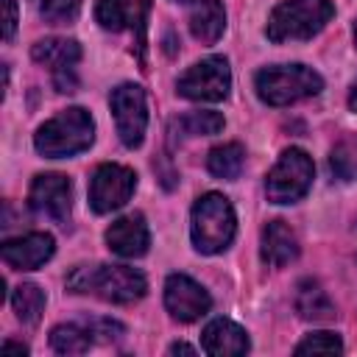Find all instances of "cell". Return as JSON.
<instances>
[{"label": "cell", "mask_w": 357, "mask_h": 357, "mask_svg": "<svg viewBox=\"0 0 357 357\" xmlns=\"http://www.w3.org/2000/svg\"><path fill=\"white\" fill-rule=\"evenodd\" d=\"M56 86H59V92H75V86H78V78H75L73 67L56 70Z\"/></svg>", "instance_id": "cell-28"}, {"label": "cell", "mask_w": 357, "mask_h": 357, "mask_svg": "<svg viewBox=\"0 0 357 357\" xmlns=\"http://www.w3.org/2000/svg\"><path fill=\"white\" fill-rule=\"evenodd\" d=\"M81 11V0H42L39 3V14L50 22V25H64L73 22Z\"/></svg>", "instance_id": "cell-25"}, {"label": "cell", "mask_w": 357, "mask_h": 357, "mask_svg": "<svg viewBox=\"0 0 357 357\" xmlns=\"http://www.w3.org/2000/svg\"><path fill=\"white\" fill-rule=\"evenodd\" d=\"M165 307L176 321L190 324L209 312L212 298L195 279H190L184 273H170L165 282Z\"/></svg>", "instance_id": "cell-11"}, {"label": "cell", "mask_w": 357, "mask_h": 357, "mask_svg": "<svg viewBox=\"0 0 357 357\" xmlns=\"http://www.w3.org/2000/svg\"><path fill=\"white\" fill-rule=\"evenodd\" d=\"M243 162H245V151H243V145H237V142L218 145V148H212L209 156H206L209 173L218 176V178H226V181H231V178L240 176Z\"/></svg>", "instance_id": "cell-19"}, {"label": "cell", "mask_w": 357, "mask_h": 357, "mask_svg": "<svg viewBox=\"0 0 357 357\" xmlns=\"http://www.w3.org/2000/svg\"><path fill=\"white\" fill-rule=\"evenodd\" d=\"M53 251H56V243L45 231H31L25 237L6 240L0 248L3 262L14 271H36L39 265H45L53 257Z\"/></svg>", "instance_id": "cell-12"}, {"label": "cell", "mask_w": 357, "mask_h": 357, "mask_svg": "<svg viewBox=\"0 0 357 357\" xmlns=\"http://www.w3.org/2000/svg\"><path fill=\"white\" fill-rule=\"evenodd\" d=\"M3 351L8 354V351H17V354H28V346H22V343H11V340H6L3 343Z\"/></svg>", "instance_id": "cell-30"}, {"label": "cell", "mask_w": 357, "mask_h": 357, "mask_svg": "<svg viewBox=\"0 0 357 357\" xmlns=\"http://www.w3.org/2000/svg\"><path fill=\"white\" fill-rule=\"evenodd\" d=\"M50 346L59 354H84L92 346V329L78 324H61L50 332Z\"/></svg>", "instance_id": "cell-20"}, {"label": "cell", "mask_w": 357, "mask_h": 357, "mask_svg": "<svg viewBox=\"0 0 357 357\" xmlns=\"http://www.w3.org/2000/svg\"><path fill=\"white\" fill-rule=\"evenodd\" d=\"M201 346L206 354L226 357V354H245L248 351V335L243 326H237L229 318H215L201 332Z\"/></svg>", "instance_id": "cell-14"}, {"label": "cell", "mask_w": 357, "mask_h": 357, "mask_svg": "<svg viewBox=\"0 0 357 357\" xmlns=\"http://www.w3.org/2000/svg\"><path fill=\"white\" fill-rule=\"evenodd\" d=\"M173 3H187V0H173Z\"/></svg>", "instance_id": "cell-34"}, {"label": "cell", "mask_w": 357, "mask_h": 357, "mask_svg": "<svg viewBox=\"0 0 357 357\" xmlns=\"http://www.w3.org/2000/svg\"><path fill=\"white\" fill-rule=\"evenodd\" d=\"M190 31L198 42L212 45L226 31V11L220 0H192L190 8Z\"/></svg>", "instance_id": "cell-16"}, {"label": "cell", "mask_w": 357, "mask_h": 357, "mask_svg": "<svg viewBox=\"0 0 357 357\" xmlns=\"http://www.w3.org/2000/svg\"><path fill=\"white\" fill-rule=\"evenodd\" d=\"M39 3H42V0H39Z\"/></svg>", "instance_id": "cell-35"}, {"label": "cell", "mask_w": 357, "mask_h": 357, "mask_svg": "<svg viewBox=\"0 0 357 357\" xmlns=\"http://www.w3.org/2000/svg\"><path fill=\"white\" fill-rule=\"evenodd\" d=\"M349 106H351V112H357V81L351 84V92H349Z\"/></svg>", "instance_id": "cell-32"}, {"label": "cell", "mask_w": 357, "mask_h": 357, "mask_svg": "<svg viewBox=\"0 0 357 357\" xmlns=\"http://www.w3.org/2000/svg\"><path fill=\"white\" fill-rule=\"evenodd\" d=\"M109 106L114 114V126L120 134V142L126 148H139L145 128H148V100L142 86L137 84H120L109 95Z\"/></svg>", "instance_id": "cell-8"}, {"label": "cell", "mask_w": 357, "mask_h": 357, "mask_svg": "<svg viewBox=\"0 0 357 357\" xmlns=\"http://www.w3.org/2000/svg\"><path fill=\"white\" fill-rule=\"evenodd\" d=\"M11 304H14V312L22 324H36L42 318V310H45V293L33 284V282H22L14 287V296H11Z\"/></svg>", "instance_id": "cell-21"}, {"label": "cell", "mask_w": 357, "mask_h": 357, "mask_svg": "<svg viewBox=\"0 0 357 357\" xmlns=\"http://www.w3.org/2000/svg\"><path fill=\"white\" fill-rule=\"evenodd\" d=\"M262 262L271 268H284L298 257V240L284 220H271L262 229Z\"/></svg>", "instance_id": "cell-15"}, {"label": "cell", "mask_w": 357, "mask_h": 357, "mask_svg": "<svg viewBox=\"0 0 357 357\" xmlns=\"http://www.w3.org/2000/svg\"><path fill=\"white\" fill-rule=\"evenodd\" d=\"M106 243H109V248H112L117 257H126V259L142 257V254L148 251V243H151L145 218H142L139 212L126 215V218H117V220L106 229Z\"/></svg>", "instance_id": "cell-13"}, {"label": "cell", "mask_w": 357, "mask_h": 357, "mask_svg": "<svg viewBox=\"0 0 357 357\" xmlns=\"http://www.w3.org/2000/svg\"><path fill=\"white\" fill-rule=\"evenodd\" d=\"M95 20L106 31H123L126 25H131V0H98Z\"/></svg>", "instance_id": "cell-23"}, {"label": "cell", "mask_w": 357, "mask_h": 357, "mask_svg": "<svg viewBox=\"0 0 357 357\" xmlns=\"http://www.w3.org/2000/svg\"><path fill=\"white\" fill-rule=\"evenodd\" d=\"M340 351H343V340L335 332H312L296 346V354H340Z\"/></svg>", "instance_id": "cell-24"}, {"label": "cell", "mask_w": 357, "mask_h": 357, "mask_svg": "<svg viewBox=\"0 0 357 357\" xmlns=\"http://www.w3.org/2000/svg\"><path fill=\"white\" fill-rule=\"evenodd\" d=\"M173 128L181 131V137H209L223 128V114L218 112H190L173 120Z\"/></svg>", "instance_id": "cell-22"}, {"label": "cell", "mask_w": 357, "mask_h": 357, "mask_svg": "<svg viewBox=\"0 0 357 357\" xmlns=\"http://www.w3.org/2000/svg\"><path fill=\"white\" fill-rule=\"evenodd\" d=\"M31 56H33V61H39V64H45L50 70H64V67H73L81 59V45L75 39L53 36V39L36 42Z\"/></svg>", "instance_id": "cell-18"}, {"label": "cell", "mask_w": 357, "mask_h": 357, "mask_svg": "<svg viewBox=\"0 0 357 357\" xmlns=\"http://www.w3.org/2000/svg\"><path fill=\"white\" fill-rule=\"evenodd\" d=\"M95 139V120L86 109L70 106L50 117L45 126H39L33 145L42 156L47 159H61V156H75L86 151Z\"/></svg>", "instance_id": "cell-2"}, {"label": "cell", "mask_w": 357, "mask_h": 357, "mask_svg": "<svg viewBox=\"0 0 357 357\" xmlns=\"http://www.w3.org/2000/svg\"><path fill=\"white\" fill-rule=\"evenodd\" d=\"M28 204L36 215L50 218L56 223L70 220V206H73V184L61 173H39L31 184Z\"/></svg>", "instance_id": "cell-10"}, {"label": "cell", "mask_w": 357, "mask_h": 357, "mask_svg": "<svg viewBox=\"0 0 357 357\" xmlns=\"http://www.w3.org/2000/svg\"><path fill=\"white\" fill-rule=\"evenodd\" d=\"M257 95L268 106H287L301 98L318 95L324 89V78L304 64H273L257 73Z\"/></svg>", "instance_id": "cell-5"}, {"label": "cell", "mask_w": 357, "mask_h": 357, "mask_svg": "<svg viewBox=\"0 0 357 357\" xmlns=\"http://www.w3.org/2000/svg\"><path fill=\"white\" fill-rule=\"evenodd\" d=\"M296 312L304 321H332L335 318V304L329 301L326 290L318 282L304 279L296 287Z\"/></svg>", "instance_id": "cell-17"}, {"label": "cell", "mask_w": 357, "mask_h": 357, "mask_svg": "<svg viewBox=\"0 0 357 357\" xmlns=\"http://www.w3.org/2000/svg\"><path fill=\"white\" fill-rule=\"evenodd\" d=\"M176 89L181 98L190 100H209L218 103L231 89V70L223 56H206L198 64H192L181 78L176 81Z\"/></svg>", "instance_id": "cell-7"}, {"label": "cell", "mask_w": 357, "mask_h": 357, "mask_svg": "<svg viewBox=\"0 0 357 357\" xmlns=\"http://www.w3.org/2000/svg\"><path fill=\"white\" fill-rule=\"evenodd\" d=\"M329 170L337 181H354L357 178V159H351L343 148H335L329 156Z\"/></svg>", "instance_id": "cell-27"}, {"label": "cell", "mask_w": 357, "mask_h": 357, "mask_svg": "<svg viewBox=\"0 0 357 357\" xmlns=\"http://www.w3.org/2000/svg\"><path fill=\"white\" fill-rule=\"evenodd\" d=\"M354 45H357V22H354Z\"/></svg>", "instance_id": "cell-33"}, {"label": "cell", "mask_w": 357, "mask_h": 357, "mask_svg": "<svg viewBox=\"0 0 357 357\" xmlns=\"http://www.w3.org/2000/svg\"><path fill=\"white\" fill-rule=\"evenodd\" d=\"M312 173H315V167H312V159L307 156V151L287 148L265 178L268 201L271 204H293V201L304 198L312 184Z\"/></svg>", "instance_id": "cell-6"}, {"label": "cell", "mask_w": 357, "mask_h": 357, "mask_svg": "<svg viewBox=\"0 0 357 357\" xmlns=\"http://www.w3.org/2000/svg\"><path fill=\"white\" fill-rule=\"evenodd\" d=\"M137 187V173L123 165H100L89 181V204L95 212L106 215L120 209Z\"/></svg>", "instance_id": "cell-9"}, {"label": "cell", "mask_w": 357, "mask_h": 357, "mask_svg": "<svg viewBox=\"0 0 357 357\" xmlns=\"http://www.w3.org/2000/svg\"><path fill=\"white\" fill-rule=\"evenodd\" d=\"M170 351H173V354H178V351H181V354H195V349H192V346H187V343H173V346H170Z\"/></svg>", "instance_id": "cell-31"}, {"label": "cell", "mask_w": 357, "mask_h": 357, "mask_svg": "<svg viewBox=\"0 0 357 357\" xmlns=\"http://www.w3.org/2000/svg\"><path fill=\"white\" fill-rule=\"evenodd\" d=\"M234 231H237V218H234V209L226 195L206 192L195 201L190 234H192V245L201 254L226 251L234 240Z\"/></svg>", "instance_id": "cell-3"}, {"label": "cell", "mask_w": 357, "mask_h": 357, "mask_svg": "<svg viewBox=\"0 0 357 357\" xmlns=\"http://www.w3.org/2000/svg\"><path fill=\"white\" fill-rule=\"evenodd\" d=\"M148 11H151V0H131V28L137 36V53L139 61L145 56V25H148Z\"/></svg>", "instance_id": "cell-26"}, {"label": "cell", "mask_w": 357, "mask_h": 357, "mask_svg": "<svg viewBox=\"0 0 357 357\" xmlns=\"http://www.w3.org/2000/svg\"><path fill=\"white\" fill-rule=\"evenodd\" d=\"M67 287L73 293H92L112 304L139 301L148 290L142 271L128 265H78L67 276Z\"/></svg>", "instance_id": "cell-1"}, {"label": "cell", "mask_w": 357, "mask_h": 357, "mask_svg": "<svg viewBox=\"0 0 357 357\" xmlns=\"http://www.w3.org/2000/svg\"><path fill=\"white\" fill-rule=\"evenodd\" d=\"M335 14L332 0H284L279 3L265 25L271 42L287 39H312Z\"/></svg>", "instance_id": "cell-4"}, {"label": "cell", "mask_w": 357, "mask_h": 357, "mask_svg": "<svg viewBox=\"0 0 357 357\" xmlns=\"http://www.w3.org/2000/svg\"><path fill=\"white\" fill-rule=\"evenodd\" d=\"M3 6H6V31H3V36L8 42L14 36V31H17V0H6Z\"/></svg>", "instance_id": "cell-29"}]
</instances>
